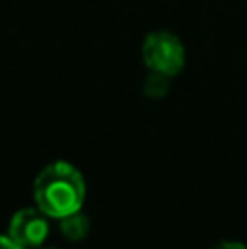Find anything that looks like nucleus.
Here are the masks:
<instances>
[{
    "mask_svg": "<svg viewBox=\"0 0 247 249\" xmlns=\"http://www.w3.org/2000/svg\"><path fill=\"white\" fill-rule=\"evenodd\" d=\"M212 249H247L243 243H236V241H223L219 245H214Z\"/></svg>",
    "mask_w": 247,
    "mask_h": 249,
    "instance_id": "6",
    "label": "nucleus"
},
{
    "mask_svg": "<svg viewBox=\"0 0 247 249\" xmlns=\"http://www.w3.org/2000/svg\"><path fill=\"white\" fill-rule=\"evenodd\" d=\"M169 79L171 77H164V74H158V72H149V77L144 79V94L149 99H164L169 94Z\"/></svg>",
    "mask_w": 247,
    "mask_h": 249,
    "instance_id": "5",
    "label": "nucleus"
},
{
    "mask_svg": "<svg viewBox=\"0 0 247 249\" xmlns=\"http://www.w3.org/2000/svg\"><path fill=\"white\" fill-rule=\"evenodd\" d=\"M33 201L51 219L79 212L86 201L83 175L70 162H51L33 181Z\"/></svg>",
    "mask_w": 247,
    "mask_h": 249,
    "instance_id": "1",
    "label": "nucleus"
},
{
    "mask_svg": "<svg viewBox=\"0 0 247 249\" xmlns=\"http://www.w3.org/2000/svg\"><path fill=\"white\" fill-rule=\"evenodd\" d=\"M0 249H24V247H20L18 243H13L7 234H4V236L0 234Z\"/></svg>",
    "mask_w": 247,
    "mask_h": 249,
    "instance_id": "7",
    "label": "nucleus"
},
{
    "mask_svg": "<svg viewBox=\"0 0 247 249\" xmlns=\"http://www.w3.org/2000/svg\"><path fill=\"white\" fill-rule=\"evenodd\" d=\"M39 249H42V247H39Z\"/></svg>",
    "mask_w": 247,
    "mask_h": 249,
    "instance_id": "8",
    "label": "nucleus"
},
{
    "mask_svg": "<svg viewBox=\"0 0 247 249\" xmlns=\"http://www.w3.org/2000/svg\"><path fill=\"white\" fill-rule=\"evenodd\" d=\"M142 61L149 72L175 77L182 72L186 53L177 35L169 31H153L142 42Z\"/></svg>",
    "mask_w": 247,
    "mask_h": 249,
    "instance_id": "2",
    "label": "nucleus"
},
{
    "mask_svg": "<svg viewBox=\"0 0 247 249\" xmlns=\"http://www.w3.org/2000/svg\"><path fill=\"white\" fill-rule=\"evenodd\" d=\"M59 232L64 234V238H68V241L79 243L90 232V219H88L86 214H81V210L72 212V214L59 219Z\"/></svg>",
    "mask_w": 247,
    "mask_h": 249,
    "instance_id": "4",
    "label": "nucleus"
},
{
    "mask_svg": "<svg viewBox=\"0 0 247 249\" xmlns=\"http://www.w3.org/2000/svg\"><path fill=\"white\" fill-rule=\"evenodd\" d=\"M48 232H51V216L44 214L37 206L18 210L7 228V236L24 249H39Z\"/></svg>",
    "mask_w": 247,
    "mask_h": 249,
    "instance_id": "3",
    "label": "nucleus"
}]
</instances>
